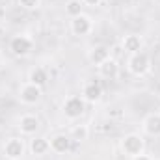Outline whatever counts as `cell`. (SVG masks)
I'll return each mask as SVG.
<instances>
[{"label": "cell", "mask_w": 160, "mask_h": 160, "mask_svg": "<svg viewBox=\"0 0 160 160\" xmlns=\"http://www.w3.org/2000/svg\"><path fill=\"white\" fill-rule=\"evenodd\" d=\"M97 71H99V77L104 80H116L119 77V63H118V60L116 58H108L106 62H102L99 67H97Z\"/></svg>", "instance_id": "obj_12"}, {"label": "cell", "mask_w": 160, "mask_h": 160, "mask_svg": "<svg viewBox=\"0 0 160 160\" xmlns=\"http://www.w3.org/2000/svg\"><path fill=\"white\" fill-rule=\"evenodd\" d=\"M82 8H84L82 0H69V2L65 4V13L73 19V17L80 15V13H84V11H82Z\"/></svg>", "instance_id": "obj_18"}, {"label": "cell", "mask_w": 160, "mask_h": 160, "mask_svg": "<svg viewBox=\"0 0 160 160\" xmlns=\"http://www.w3.org/2000/svg\"><path fill=\"white\" fill-rule=\"evenodd\" d=\"M121 48H123L127 54L140 52V50L143 48V39H142V36H138V34H127V36H123V39H121Z\"/></svg>", "instance_id": "obj_14"}, {"label": "cell", "mask_w": 160, "mask_h": 160, "mask_svg": "<svg viewBox=\"0 0 160 160\" xmlns=\"http://www.w3.org/2000/svg\"><path fill=\"white\" fill-rule=\"evenodd\" d=\"M62 112L67 119H78L86 112V101L82 99V95H69L62 104Z\"/></svg>", "instance_id": "obj_5"}, {"label": "cell", "mask_w": 160, "mask_h": 160, "mask_svg": "<svg viewBox=\"0 0 160 160\" xmlns=\"http://www.w3.org/2000/svg\"><path fill=\"white\" fill-rule=\"evenodd\" d=\"M47 80H48V75H47V71L43 67H34L28 73V82H32V84H36L39 88H43L47 84Z\"/></svg>", "instance_id": "obj_17"}, {"label": "cell", "mask_w": 160, "mask_h": 160, "mask_svg": "<svg viewBox=\"0 0 160 160\" xmlns=\"http://www.w3.org/2000/svg\"><path fill=\"white\" fill-rule=\"evenodd\" d=\"M151 67H153L151 56L147 52H143V50L128 54V58H127V71L132 77H145L151 71Z\"/></svg>", "instance_id": "obj_1"}, {"label": "cell", "mask_w": 160, "mask_h": 160, "mask_svg": "<svg viewBox=\"0 0 160 160\" xmlns=\"http://www.w3.org/2000/svg\"><path fill=\"white\" fill-rule=\"evenodd\" d=\"M142 130L151 138H160V112L147 114L142 121Z\"/></svg>", "instance_id": "obj_10"}, {"label": "cell", "mask_w": 160, "mask_h": 160, "mask_svg": "<svg viewBox=\"0 0 160 160\" xmlns=\"http://www.w3.org/2000/svg\"><path fill=\"white\" fill-rule=\"evenodd\" d=\"M48 142H50V151L56 155H65L67 151H71V145H73V140L67 134H56L48 138Z\"/></svg>", "instance_id": "obj_11"}, {"label": "cell", "mask_w": 160, "mask_h": 160, "mask_svg": "<svg viewBox=\"0 0 160 160\" xmlns=\"http://www.w3.org/2000/svg\"><path fill=\"white\" fill-rule=\"evenodd\" d=\"M153 160H155V158H153ZM157 160H160V158H157Z\"/></svg>", "instance_id": "obj_23"}, {"label": "cell", "mask_w": 160, "mask_h": 160, "mask_svg": "<svg viewBox=\"0 0 160 160\" xmlns=\"http://www.w3.org/2000/svg\"><path fill=\"white\" fill-rule=\"evenodd\" d=\"M39 127H41V121L34 114H22L17 119V128H19L21 136H36Z\"/></svg>", "instance_id": "obj_8"}, {"label": "cell", "mask_w": 160, "mask_h": 160, "mask_svg": "<svg viewBox=\"0 0 160 160\" xmlns=\"http://www.w3.org/2000/svg\"><path fill=\"white\" fill-rule=\"evenodd\" d=\"M119 147H121V153L125 157L132 158V157H138V155L145 153V140L138 132H128V134H125L121 138Z\"/></svg>", "instance_id": "obj_2"}, {"label": "cell", "mask_w": 160, "mask_h": 160, "mask_svg": "<svg viewBox=\"0 0 160 160\" xmlns=\"http://www.w3.org/2000/svg\"><path fill=\"white\" fill-rule=\"evenodd\" d=\"M2 65H4V56H2V52H0V69H2Z\"/></svg>", "instance_id": "obj_22"}, {"label": "cell", "mask_w": 160, "mask_h": 160, "mask_svg": "<svg viewBox=\"0 0 160 160\" xmlns=\"http://www.w3.org/2000/svg\"><path fill=\"white\" fill-rule=\"evenodd\" d=\"M32 48H34V39H32L30 36H26V34L13 36V38L9 39V50H11V54H15V56H19V58L28 56V54L32 52Z\"/></svg>", "instance_id": "obj_6"}, {"label": "cell", "mask_w": 160, "mask_h": 160, "mask_svg": "<svg viewBox=\"0 0 160 160\" xmlns=\"http://www.w3.org/2000/svg\"><path fill=\"white\" fill-rule=\"evenodd\" d=\"M2 153L8 160H22L26 155V142L22 136H11L4 142Z\"/></svg>", "instance_id": "obj_3"}, {"label": "cell", "mask_w": 160, "mask_h": 160, "mask_svg": "<svg viewBox=\"0 0 160 160\" xmlns=\"http://www.w3.org/2000/svg\"><path fill=\"white\" fill-rule=\"evenodd\" d=\"M82 4L84 6H89V8H95V6L101 4V0H82Z\"/></svg>", "instance_id": "obj_20"}, {"label": "cell", "mask_w": 160, "mask_h": 160, "mask_svg": "<svg viewBox=\"0 0 160 160\" xmlns=\"http://www.w3.org/2000/svg\"><path fill=\"white\" fill-rule=\"evenodd\" d=\"M130 160H153V158H151L149 155H145V153H143V155H138V157H132Z\"/></svg>", "instance_id": "obj_21"}, {"label": "cell", "mask_w": 160, "mask_h": 160, "mask_svg": "<svg viewBox=\"0 0 160 160\" xmlns=\"http://www.w3.org/2000/svg\"><path fill=\"white\" fill-rule=\"evenodd\" d=\"M69 136H71V140L73 142H86L88 138H89V127L88 125H84V123H80V125H73V128H71V132H69Z\"/></svg>", "instance_id": "obj_16"}, {"label": "cell", "mask_w": 160, "mask_h": 160, "mask_svg": "<svg viewBox=\"0 0 160 160\" xmlns=\"http://www.w3.org/2000/svg\"><path fill=\"white\" fill-rule=\"evenodd\" d=\"M17 4L26 11H36L41 8V0H17Z\"/></svg>", "instance_id": "obj_19"}, {"label": "cell", "mask_w": 160, "mask_h": 160, "mask_svg": "<svg viewBox=\"0 0 160 160\" xmlns=\"http://www.w3.org/2000/svg\"><path fill=\"white\" fill-rule=\"evenodd\" d=\"M17 97H19L21 104H24V106H36L41 101V97H43V88H39V86H36V84H32V82L26 80L24 84L19 86Z\"/></svg>", "instance_id": "obj_4"}, {"label": "cell", "mask_w": 160, "mask_h": 160, "mask_svg": "<svg viewBox=\"0 0 160 160\" xmlns=\"http://www.w3.org/2000/svg\"><path fill=\"white\" fill-rule=\"evenodd\" d=\"M91 30H93V19H91L89 15L80 13V15H77V17L71 19V32H73V36H77V38H86V36L91 34Z\"/></svg>", "instance_id": "obj_7"}, {"label": "cell", "mask_w": 160, "mask_h": 160, "mask_svg": "<svg viewBox=\"0 0 160 160\" xmlns=\"http://www.w3.org/2000/svg\"><path fill=\"white\" fill-rule=\"evenodd\" d=\"M110 58V48L106 47V45H93V47H89V50H88V62L91 63V65H101L102 62H106Z\"/></svg>", "instance_id": "obj_13"}, {"label": "cell", "mask_w": 160, "mask_h": 160, "mask_svg": "<svg viewBox=\"0 0 160 160\" xmlns=\"http://www.w3.org/2000/svg\"><path fill=\"white\" fill-rule=\"evenodd\" d=\"M82 99L86 101V104H97L102 99V86L99 80H88L82 86Z\"/></svg>", "instance_id": "obj_9"}, {"label": "cell", "mask_w": 160, "mask_h": 160, "mask_svg": "<svg viewBox=\"0 0 160 160\" xmlns=\"http://www.w3.org/2000/svg\"><path fill=\"white\" fill-rule=\"evenodd\" d=\"M28 149H30L32 155L43 157V155H47V153L50 151V142H48V138H45V136H34V138L30 140Z\"/></svg>", "instance_id": "obj_15"}]
</instances>
